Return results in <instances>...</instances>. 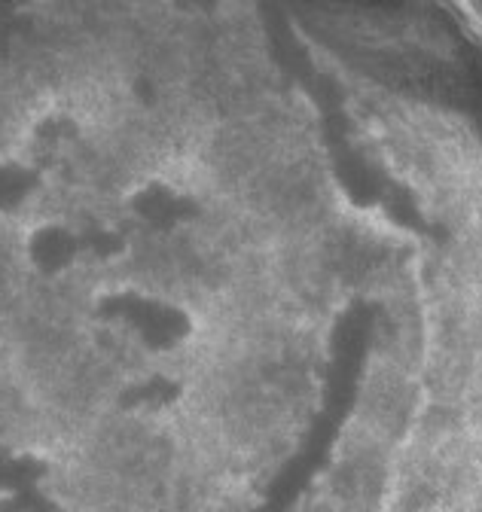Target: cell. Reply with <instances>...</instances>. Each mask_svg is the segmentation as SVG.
Wrapping results in <instances>:
<instances>
[{
  "label": "cell",
  "instance_id": "1",
  "mask_svg": "<svg viewBox=\"0 0 482 512\" xmlns=\"http://www.w3.org/2000/svg\"><path fill=\"white\" fill-rule=\"evenodd\" d=\"M336 320L260 278L187 320L168 354V403L223 512H254L309 433L327 378Z\"/></svg>",
  "mask_w": 482,
  "mask_h": 512
},
{
  "label": "cell",
  "instance_id": "2",
  "mask_svg": "<svg viewBox=\"0 0 482 512\" xmlns=\"http://www.w3.org/2000/svg\"><path fill=\"white\" fill-rule=\"evenodd\" d=\"M415 394L385 512H482V238L443 247L415 293Z\"/></svg>",
  "mask_w": 482,
  "mask_h": 512
},
{
  "label": "cell",
  "instance_id": "3",
  "mask_svg": "<svg viewBox=\"0 0 482 512\" xmlns=\"http://www.w3.org/2000/svg\"><path fill=\"white\" fill-rule=\"evenodd\" d=\"M266 244H254L193 214L162 226L126 232L104 260L113 293H129L196 320L263 278Z\"/></svg>",
  "mask_w": 482,
  "mask_h": 512
}]
</instances>
